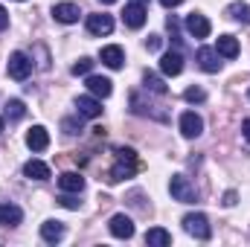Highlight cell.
Here are the masks:
<instances>
[{"mask_svg": "<svg viewBox=\"0 0 250 247\" xmlns=\"http://www.w3.org/2000/svg\"><path fill=\"white\" fill-rule=\"evenodd\" d=\"M137 169H140L137 151H134V148H117V163H114V169L108 172V181H111V184L128 181V178L137 175Z\"/></svg>", "mask_w": 250, "mask_h": 247, "instance_id": "obj_1", "label": "cell"}, {"mask_svg": "<svg viewBox=\"0 0 250 247\" xmlns=\"http://www.w3.org/2000/svg\"><path fill=\"white\" fill-rule=\"evenodd\" d=\"M184 230H187L189 236H195L198 242H207V239L212 236L209 218H207L204 212H189V215H184Z\"/></svg>", "mask_w": 250, "mask_h": 247, "instance_id": "obj_2", "label": "cell"}, {"mask_svg": "<svg viewBox=\"0 0 250 247\" xmlns=\"http://www.w3.org/2000/svg\"><path fill=\"white\" fill-rule=\"evenodd\" d=\"M169 192H172V198L181 201V204H195V189H192V184H189L184 175H172Z\"/></svg>", "mask_w": 250, "mask_h": 247, "instance_id": "obj_3", "label": "cell"}, {"mask_svg": "<svg viewBox=\"0 0 250 247\" xmlns=\"http://www.w3.org/2000/svg\"><path fill=\"white\" fill-rule=\"evenodd\" d=\"M6 70H9V76H12V79L23 82V79L32 73V62H29V56H26V53H12V56H9V64H6Z\"/></svg>", "mask_w": 250, "mask_h": 247, "instance_id": "obj_4", "label": "cell"}, {"mask_svg": "<svg viewBox=\"0 0 250 247\" xmlns=\"http://www.w3.org/2000/svg\"><path fill=\"white\" fill-rule=\"evenodd\" d=\"M87 32H90V35H111V32H114V18L105 15V12L87 15Z\"/></svg>", "mask_w": 250, "mask_h": 247, "instance_id": "obj_5", "label": "cell"}, {"mask_svg": "<svg viewBox=\"0 0 250 247\" xmlns=\"http://www.w3.org/2000/svg\"><path fill=\"white\" fill-rule=\"evenodd\" d=\"M146 6L143 3H128L125 6V12H123V21H125V26L128 29H143L146 26Z\"/></svg>", "mask_w": 250, "mask_h": 247, "instance_id": "obj_6", "label": "cell"}, {"mask_svg": "<svg viewBox=\"0 0 250 247\" xmlns=\"http://www.w3.org/2000/svg\"><path fill=\"white\" fill-rule=\"evenodd\" d=\"M201 131H204V120L195 111H184L181 114V134L187 140H195V137H201Z\"/></svg>", "mask_w": 250, "mask_h": 247, "instance_id": "obj_7", "label": "cell"}, {"mask_svg": "<svg viewBox=\"0 0 250 247\" xmlns=\"http://www.w3.org/2000/svg\"><path fill=\"white\" fill-rule=\"evenodd\" d=\"M76 111H79V117H87V120H96V117H102V102L90 93V96H79L76 99Z\"/></svg>", "mask_w": 250, "mask_h": 247, "instance_id": "obj_8", "label": "cell"}, {"mask_svg": "<svg viewBox=\"0 0 250 247\" xmlns=\"http://www.w3.org/2000/svg\"><path fill=\"white\" fill-rule=\"evenodd\" d=\"M209 21H207V15H201V12H192V15H187V32L192 35V38H207L209 35Z\"/></svg>", "mask_w": 250, "mask_h": 247, "instance_id": "obj_9", "label": "cell"}, {"mask_svg": "<svg viewBox=\"0 0 250 247\" xmlns=\"http://www.w3.org/2000/svg\"><path fill=\"white\" fill-rule=\"evenodd\" d=\"M160 73L163 76H181L184 73V56L178 50H169L163 59H160Z\"/></svg>", "mask_w": 250, "mask_h": 247, "instance_id": "obj_10", "label": "cell"}, {"mask_svg": "<svg viewBox=\"0 0 250 247\" xmlns=\"http://www.w3.org/2000/svg\"><path fill=\"white\" fill-rule=\"evenodd\" d=\"M108 227H111V236H117V239H131L134 236V221L120 212V215H114L111 221H108Z\"/></svg>", "mask_w": 250, "mask_h": 247, "instance_id": "obj_11", "label": "cell"}, {"mask_svg": "<svg viewBox=\"0 0 250 247\" xmlns=\"http://www.w3.org/2000/svg\"><path fill=\"white\" fill-rule=\"evenodd\" d=\"M26 145H29L32 151H44V148L50 145V134H47V128H44V125H32V128L26 131Z\"/></svg>", "mask_w": 250, "mask_h": 247, "instance_id": "obj_12", "label": "cell"}, {"mask_svg": "<svg viewBox=\"0 0 250 247\" xmlns=\"http://www.w3.org/2000/svg\"><path fill=\"white\" fill-rule=\"evenodd\" d=\"M198 64H201V70H207V73H218V70H221V56H218V50L201 47V50H198Z\"/></svg>", "mask_w": 250, "mask_h": 247, "instance_id": "obj_13", "label": "cell"}, {"mask_svg": "<svg viewBox=\"0 0 250 247\" xmlns=\"http://www.w3.org/2000/svg\"><path fill=\"white\" fill-rule=\"evenodd\" d=\"M87 90H90L96 99H108L111 90H114V82L105 79V76H87Z\"/></svg>", "mask_w": 250, "mask_h": 247, "instance_id": "obj_14", "label": "cell"}, {"mask_svg": "<svg viewBox=\"0 0 250 247\" xmlns=\"http://www.w3.org/2000/svg\"><path fill=\"white\" fill-rule=\"evenodd\" d=\"M99 59L105 67H111V70H120L125 62V53L123 47H117V44H108V47H102V53H99Z\"/></svg>", "mask_w": 250, "mask_h": 247, "instance_id": "obj_15", "label": "cell"}, {"mask_svg": "<svg viewBox=\"0 0 250 247\" xmlns=\"http://www.w3.org/2000/svg\"><path fill=\"white\" fill-rule=\"evenodd\" d=\"M79 6L76 3H56L53 6V18L59 21V23H76L79 21Z\"/></svg>", "mask_w": 250, "mask_h": 247, "instance_id": "obj_16", "label": "cell"}, {"mask_svg": "<svg viewBox=\"0 0 250 247\" xmlns=\"http://www.w3.org/2000/svg\"><path fill=\"white\" fill-rule=\"evenodd\" d=\"M21 221H23L21 206H15V204H0V224H6V227H18Z\"/></svg>", "mask_w": 250, "mask_h": 247, "instance_id": "obj_17", "label": "cell"}, {"mask_svg": "<svg viewBox=\"0 0 250 247\" xmlns=\"http://www.w3.org/2000/svg\"><path fill=\"white\" fill-rule=\"evenodd\" d=\"M59 186H62V192H73V195H79V192L84 189V178H82L79 172H64L62 178H59Z\"/></svg>", "mask_w": 250, "mask_h": 247, "instance_id": "obj_18", "label": "cell"}, {"mask_svg": "<svg viewBox=\"0 0 250 247\" xmlns=\"http://www.w3.org/2000/svg\"><path fill=\"white\" fill-rule=\"evenodd\" d=\"M41 239L50 242V245L62 242L64 239V224L62 221H44V224H41Z\"/></svg>", "mask_w": 250, "mask_h": 247, "instance_id": "obj_19", "label": "cell"}, {"mask_svg": "<svg viewBox=\"0 0 250 247\" xmlns=\"http://www.w3.org/2000/svg\"><path fill=\"white\" fill-rule=\"evenodd\" d=\"M146 245L148 247H169L172 245V233L163 230V227H151V230L146 233Z\"/></svg>", "mask_w": 250, "mask_h": 247, "instance_id": "obj_20", "label": "cell"}, {"mask_svg": "<svg viewBox=\"0 0 250 247\" xmlns=\"http://www.w3.org/2000/svg\"><path fill=\"white\" fill-rule=\"evenodd\" d=\"M23 175H26L29 181H47V178H50V166L41 163V160H29V163L23 166Z\"/></svg>", "mask_w": 250, "mask_h": 247, "instance_id": "obj_21", "label": "cell"}, {"mask_svg": "<svg viewBox=\"0 0 250 247\" xmlns=\"http://www.w3.org/2000/svg\"><path fill=\"white\" fill-rule=\"evenodd\" d=\"M215 50H218V56H224V59H236V56H239V41H236L233 35H221L218 44H215Z\"/></svg>", "mask_w": 250, "mask_h": 247, "instance_id": "obj_22", "label": "cell"}, {"mask_svg": "<svg viewBox=\"0 0 250 247\" xmlns=\"http://www.w3.org/2000/svg\"><path fill=\"white\" fill-rule=\"evenodd\" d=\"M224 15H227V18H233V21H239V23H250V6L245 3V0H236V3H230Z\"/></svg>", "mask_w": 250, "mask_h": 247, "instance_id": "obj_23", "label": "cell"}, {"mask_svg": "<svg viewBox=\"0 0 250 247\" xmlns=\"http://www.w3.org/2000/svg\"><path fill=\"white\" fill-rule=\"evenodd\" d=\"M143 82H146V90H151V93H160V96H166V93H169V87L163 84V79H160V76H154V73H146V76H143Z\"/></svg>", "mask_w": 250, "mask_h": 247, "instance_id": "obj_24", "label": "cell"}, {"mask_svg": "<svg viewBox=\"0 0 250 247\" xmlns=\"http://www.w3.org/2000/svg\"><path fill=\"white\" fill-rule=\"evenodd\" d=\"M23 114H26L23 102H21V99H9V105H6V120H12V123H15V120H21Z\"/></svg>", "mask_w": 250, "mask_h": 247, "instance_id": "obj_25", "label": "cell"}, {"mask_svg": "<svg viewBox=\"0 0 250 247\" xmlns=\"http://www.w3.org/2000/svg\"><path fill=\"white\" fill-rule=\"evenodd\" d=\"M90 70H93V59H87V56L73 64V76H90Z\"/></svg>", "mask_w": 250, "mask_h": 247, "instance_id": "obj_26", "label": "cell"}, {"mask_svg": "<svg viewBox=\"0 0 250 247\" xmlns=\"http://www.w3.org/2000/svg\"><path fill=\"white\" fill-rule=\"evenodd\" d=\"M184 99H187V102H204V99H207V90H204V87H187V90H184Z\"/></svg>", "mask_w": 250, "mask_h": 247, "instance_id": "obj_27", "label": "cell"}, {"mask_svg": "<svg viewBox=\"0 0 250 247\" xmlns=\"http://www.w3.org/2000/svg\"><path fill=\"white\" fill-rule=\"evenodd\" d=\"M59 204H62V206H67V209H79V201L73 198V192H64L62 198H59Z\"/></svg>", "mask_w": 250, "mask_h": 247, "instance_id": "obj_28", "label": "cell"}, {"mask_svg": "<svg viewBox=\"0 0 250 247\" xmlns=\"http://www.w3.org/2000/svg\"><path fill=\"white\" fill-rule=\"evenodd\" d=\"M146 47L148 50H160V35H148L146 38Z\"/></svg>", "mask_w": 250, "mask_h": 247, "instance_id": "obj_29", "label": "cell"}, {"mask_svg": "<svg viewBox=\"0 0 250 247\" xmlns=\"http://www.w3.org/2000/svg\"><path fill=\"white\" fill-rule=\"evenodd\" d=\"M6 26H9V12L0 6V29H6Z\"/></svg>", "mask_w": 250, "mask_h": 247, "instance_id": "obj_30", "label": "cell"}, {"mask_svg": "<svg viewBox=\"0 0 250 247\" xmlns=\"http://www.w3.org/2000/svg\"><path fill=\"white\" fill-rule=\"evenodd\" d=\"M233 204H236V192H227L224 195V206H233Z\"/></svg>", "mask_w": 250, "mask_h": 247, "instance_id": "obj_31", "label": "cell"}, {"mask_svg": "<svg viewBox=\"0 0 250 247\" xmlns=\"http://www.w3.org/2000/svg\"><path fill=\"white\" fill-rule=\"evenodd\" d=\"M242 134H245V140L250 143V120H245V123H242Z\"/></svg>", "mask_w": 250, "mask_h": 247, "instance_id": "obj_32", "label": "cell"}, {"mask_svg": "<svg viewBox=\"0 0 250 247\" xmlns=\"http://www.w3.org/2000/svg\"><path fill=\"white\" fill-rule=\"evenodd\" d=\"M160 3H163V6H166V9H175V6H181V3H184V0H160Z\"/></svg>", "mask_w": 250, "mask_h": 247, "instance_id": "obj_33", "label": "cell"}, {"mask_svg": "<svg viewBox=\"0 0 250 247\" xmlns=\"http://www.w3.org/2000/svg\"><path fill=\"white\" fill-rule=\"evenodd\" d=\"M131 3H146V0H131Z\"/></svg>", "mask_w": 250, "mask_h": 247, "instance_id": "obj_34", "label": "cell"}, {"mask_svg": "<svg viewBox=\"0 0 250 247\" xmlns=\"http://www.w3.org/2000/svg\"><path fill=\"white\" fill-rule=\"evenodd\" d=\"M102 3H117V0H102Z\"/></svg>", "mask_w": 250, "mask_h": 247, "instance_id": "obj_35", "label": "cell"}, {"mask_svg": "<svg viewBox=\"0 0 250 247\" xmlns=\"http://www.w3.org/2000/svg\"><path fill=\"white\" fill-rule=\"evenodd\" d=\"M0 131H3V120H0Z\"/></svg>", "mask_w": 250, "mask_h": 247, "instance_id": "obj_36", "label": "cell"}, {"mask_svg": "<svg viewBox=\"0 0 250 247\" xmlns=\"http://www.w3.org/2000/svg\"><path fill=\"white\" fill-rule=\"evenodd\" d=\"M248 99H250V90H248Z\"/></svg>", "mask_w": 250, "mask_h": 247, "instance_id": "obj_37", "label": "cell"}]
</instances>
